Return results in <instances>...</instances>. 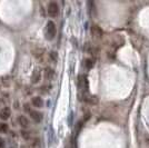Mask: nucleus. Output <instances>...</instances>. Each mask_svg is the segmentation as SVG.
<instances>
[{"label":"nucleus","mask_w":149,"mask_h":148,"mask_svg":"<svg viewBox=\"0 0 149 148\" xmlns=\"http://www.w3.org/2000/svg\"><path fill=\"white\" fill-rule=\"evenodd\" d=\"M5 146H6V143H5V140H3V138H2V137H0V148H5Z\"/></svg>","instance_id":"nucleus-17"},{"label":"nucleus","mask_w":149,"mask_h":148,"mask_svg":"<svg viewBox=\"0 0 149 148\" xmlns=\"http://www.w3.org/2000/svg\"><path fill=\"white\" fill-rule=\"evenodd\" d=\"M20 135H21V137H22L25 140H27V141H30V140L33 139V135H31V132H28L27 129H22L21 132H20Z\"/></svg>","instance_id":"nucleus-12"},{"label":"nucleus","mask_w":149,"mask_h":148,"mask_svg":"<svg viewBox=\"0 0 149 148\" xmlns=\"http://www.w3.org/2000/svg\"><path fill=\"white\" fill-rule=\"evenodd\" d=\"M29 146H30L31 148H38L39 146H40V140L38 139V138H33V139L30 140Z\"/></svg>","instance_id":"nucleus-15"},{"label":"nucleus","mask_w":149,"mask_h":148,"mask_svg":"<svg viewBox=\"0 0 149 148\" xmlns=\"http://www.w3.org/2000/svg\"><path fill=\"white\" fill-rule=\"evenodd\" d=\"M8 130H9L8 124L5 123V122L0 123V132H1V134H6V132H8Z\"/></svg>","instance_id":"nucleus-16"},{"label":"nucleus","mask_w":149,"mask_h":148,"mask_svg":"<svg viewBox=\"0 0 149 148\" xmlns=\"http://www.w3.org/2000/svg\"><path fill=\"white\" fill-rule=\"evenodd\" d=\"M59 12H60V8H59V5L55 1H51L48 3L47 6V14L50 18H57L59 16Z\"/></svg>","instance_id":"nucleus-3"},{"label":"nucleus","mask_w":149,"mask_h":148,"mask_svg":"<svg viewBox=\"0 0 149 148\" xmlns=\"http://www.w3.org/2000/svg\"><path fill=\"white\" fill-rule=\"evenodd\" d=\"M78 88H79V91L81 94H86L88 91L89 85H88L87 76H83V75H79L78 76Z\"/></svg>","instance_id":"nucleus-4"},{"label":"nucleus","mask_w":149,"mask_h":148,"mask_svg":"<svg viewBox=\"0 0 149 148\" xmlns=\"http://www.w3.org/2000/svg\"><path fill=\"white\" fill-rule=\"evenodd\" d=\"M28 115L30 116V118L33 119L35 123L39 124L42 122L43 119V114L39 110H35V109H30V111L28 113Z\"/></svg>","instance_id":"nucleus-5"},{"label":"nucleus","mask_w":149,"mask_h":148,"mask_svg":"<svg viewBox=\"0 0 149 148\" xmlns=\"http://www.w3.org/2000/svg\"><path fill=\"white\" fill-rule=\"evenodd\" d=\"M17 123H18V125H19L22 129H27V128H29V126H30L29 119H28L25 115L17 116Z\"/></svg>","instance_id":"nucleus-7"},{"label":"nucleus","mask_w":149,"mask_h":148,"mask_svg":"<svg viewBox=\"0 0 149 148\" xmlns=\"http://www.w3.org/2000/svg\"><path fill=\"white\" fill-rule=\"evenodd\" d=\"M22 148H25V147H22Z\"/></svg>","instance_id":"nucleus-18"},{"label":"nucleus","mask_w":149,"mask_h":148,"mask_svg":"<svg viewBox=\"0 0 149 148\" xmlns=\"http://www.w3.org/2000/svg\"><path fill=\"white\" fill-rule=\"evenodd\" d=\"M90 31H91L92 37H93L95 39H101V38L104 37V31H102V29L100 28L99 26L92 25V26H91Z\"/></svg>","instance_id":"nucleus-6"},{"label":"nucleus","mask_w":149,"mask_h":148,"mask_svg":"<svg viewBox=\"0 0 149 148\" xmlns=\"http://www.w3.org/2000/svg\"><path fill=\"white\" fill-rule=\"evenodd\" d=\"M48 57H49L50 61H52L54 64H57V61H58V54L56 51H50L48 54Z\"/></svg>","instance_id":"nucleus-13"},{"label":"nucleus","mask_w":149,"mask_h":148,"mask_svg":"<svg viewBox=\"0 0 149 148\" xmlns=\"http://www.w3.org/2000/svg\"><path fill=\"white\" fill-rule=\"evenodd\" d=\"M10 116H11V109L9 107H3L1 110H0V119L2 120V122H7L9 118H10Z\"/></svg>","instance_id":"nucleus-11"},{"label":"nucleus","mask_w":149,"mask_h":148,"mask_svg":"<svg viewBox=\"0 0 149 148\" xmlns=\"http://www.w3.org/2000/svg\"><path fill=\"white\" fill-rule=\"evenodd\" d=\"M33 57L36 58L40 64H47V61L49 60L48 54H47V51L43 49V48H39V47L35 48L33 50Z\"/></svg>","instance_id":"nucleus-2"},{"label":"nucleus","mask_w":149,"mask_h":148,"mask_svg":"<svg viewBox=\"0 0 149 148\" xmlns=\"http://www.w3.org/2000/svg\"><path fill=\"white\" fill-rule=\"evenodd\" d=\"M43 33H45V38L47 40H54L55 37H56V33H57V27H56V24L54 21H47L46 24V27H45V30H43Z\"/></svg>","instance_id":"nucleus-1"},{"label":"nucleus","mask_w":149,"mask_h":148,"mask_svg":"<svg viewBox=\"0 0 149 148\" xmlns=\"http://www.w3.org/2000/svg\"><path fill=\"white\" fill-rule=\"evenodd\" d=\"M55 75H56V71H55V69L52 67L47 66L45 68V70H43V77H45L46 80H51L55 77Z\"/></svg>","instance_id":"nucleus-10"},{"label":"nucleus","mask_w":149,"mask_h":148,"mask_svg":"<svg viewBox=\"0 0 149 148\" xmlns=\"http://www.w3.org/2000/svg\"><path fill=\"white\" fill-rule=\"evenodd\" d=\"M85 66L87 67L88 69H91L92 67L95 66V59L93 58H87L85 60Z\"/></svg>","instance_id":"nucleus-14"},{"label":"nucleus","mask_w":149,"mask_h":148,"mask_svg":"<svg viewBox=\"0 0 149 148\" xmlns=\"http://www.w3.org/2000/svg\"><path fill=\"white\" fill-rule=\"evenodd\" d=\"M31 105L35 108L40 109V108H42L45 106V101H43V99L40 96H33V98H31Z\"/></svg>","instance_id":"nucleus-9"},{"label":"nucleus","mask_w":149,"mask_h":148,"mask_svg":"<svg viewBox=\"0 0 149 148\" xmlns=\"http://www.w3.org/2000/svg\"><path fill=\"white\" fill-rule=\"evenodd\" d=\"M41 77H42L41 69H40V68H36V69L33 70V75H31V84H33V85L39 84L40 80H41Z\"/></svg>","instance_id":"nucleus-8"}]
</instances>
